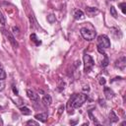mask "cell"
I'll return each instance as SVG.
<instances>
[{
  "mask_svg": "<svg viewBox=\"0 0 126 126\" xmlns=\"http://www.w3.org/2000/svg\"><path fill=\"white\" fill-rule=\"evenodd\" d=\"M118 116L115 114V112L113 111V110H110V112H109V121L111 122V123H115V122H117L118 121Z\"/></svg>",
  "mask_w": 126,
  "mask_h": 126,
  "instance_id": "7c38bea8",
  "label": "cell"
},
{
  "mask_svg": "<svg viewBox=\"0 0 126 126\" xmlns=\"http://www.w3.org/2000/svg\"><path fill=\"white\" fill-rule=\"evenodd\" d=\"M118 6L120 7V9H121L122 13H123V14H126V3H125V2L119 3V4H118Z\"/></svg>",
  "mask_w": 126,
  "mask_h": 126,
  "instance_id": "ac0fdd59",
  "label": "cell"
},
{
  "mask_svg": "<svg viewBox=\"0 0 126 126\" xmlns=\"http://www.w3.org/2000/svg\"><path fill=\"white\" fill-rule=\"evenodd\" d=\"M103 93H104V95H105V98H106V99H111V98L114 97V95H115L114 92H113L110 88H108V87H104Z\"/></svg>",
  "mask_w": 126,
  "mask_h": 126,
  "instance_id": "8992f818",
  "label": "cell"
},
{
  "mask_svg": "<svg viewBox=\"0 0 126 126\" xmlns=\"http://www.w3.org/2000/svg\"><path fill=\"white\" fill-rule=\"evenodd\" d=\"M20 110H21V112H22L24 115H30V114L32 113L31 109H30L29 107H27V106H23V107H21Z\"/></svg>",
  "mask_w": 126,
  "mask_h": 126,
  "instance_id": "9a60e30c",
  "label": "cell"
},
{
  "mask_svg": "<svg viewBox=\"0 0 126 126\" xmlns=\"http://www.w3.org/2000/svg\"><path fill=\"white\" fill-rule=\"evenodd\" d=\"M47 117H48V114L46 112H42V113H39V114H35L34 115V118L36 120H39L40 122H45L47 120Z\"/></svg>",
  "mask_w": 126,
  "mask_h": 126,
  "instance_id": "9c48e42d",
  "label": "cell"
},
{
  "mask_svg": "<svg viewBox=\"0 0 126 126\" xmlns=\"http://www.w3.org/2000/svg\"><path fill=\"white\" fill-rule=\"evenodd\" d=\"M47 21H48L50 24H53V23H55L56 18H55V16H54L53 14H50V15L47 16Z\"/></svg>",
  "mask_w": 126,
  "mask_h": 126,
  "instance_id": "e0dca14e",
  "label": "cell"
},
{
  "mask_svg": "<svg viewBox=\"0 0 126 126\" xmlns=\"http://www.w3.org/2000/svg\"><path fill=\"white\" fill-rule=\"evenodd\" d=\"M3 31V33L8 37V39H9V41L11 42V44H12V46L14 47V48H17L18 46H19V43H18V41L16 40V38L14 37V35L10 32H8V31H6V30H2Z\"/></svg>",
  "mask_w": 126,
  "mask_h": 126,
  "instance_id": "5b68a950",
  "label": "cell"
},
{
  "mask_svg": "<svg viewBox=\"0 0 126 126\" xmlns=\"http://www.w3.org/2000/svg\"><path fill=\"white\" fill-rule=\"evenodd\" d=\"M97 45H99L102 48H108L110 47V40L107 35L105 34H100L97 37Z\"/></svg>",
  "mask_w": 126,
  "mask_h": 126,
  "instance_id": "277c9868",
  "label": "cell"
},
{
  "mask_svg": "<svg viewBox=\"0 0 126 126\" xmlns=\"http://www.w3.org/2000/svg\"><path fill=\"white\" fill-rule=\"evenodd\" d=\"M27 94H28V97L33 101H38L39 100V96L38 94H36L34 92H32V90H27Z\"/></svg>",
  "mask_w": 126,
  "mask_h": 126,
  "instance_id": "52a82bcc",
  "label": "cell"
},
{
  "mask_svg": "<svg viewBox=\"0 0 126 126\" xmlns=\"http://www.w3.org/2000/svg\"><path fill=\"white\" fill-rule=\"evenodd\" d=\"M65 109V106L64 105H60V107L58 108V114H61Z\"/></svg>",
  "mask_w": 126,
  "mask_h": 126,
  "instance_id": "484cf974",
  "label": "cell"
},
{
  "mask_svg": "<svg viewBox=\"0 0 126 126\" xmlns=\"http://www.w3.org/2000/svg\"><path fill=\"white\" fill-rule=\"evenodd\" d=\"M42 102L44 105H47L49 106L52 102V98H51V95L50 94H44V96L42 97Z\"/></svg>",
  "mask_w": 126,
  "mask_h": 126,
  "instance_id": "8fae6325",
  "label": "cell"
},
{
  "mask_svg": "<svg viewBox=\"0 0 126 126\" xmlns=\"http://www.w3.org/2000/svg\"><path fill=\"white\" fill-rule=\"evenodd\" d=\"M98 82H99V85H105L106 80H105L103 77H100V78H99V80H98Z\"/></svg>",
  "mask_w": 126,
  "mask_h": 126,
  "instance_id": "cb8c5ba5",
  "label": "cell"
},
{
  "mask_svg": "<svg viewBox=\"0 0 126 126\" xmlns=\"http://www.w3.org/2000/svg\"><path fill=\"white\" fill-rule=\"evenodd\" d=\"M86 12H87V14L90 16V17H94V16H95L96 14H98V10L96 9V8H92V7H87L86 8Z\"/></svg>",
  "mask_w": 126,
  "mask_h": 126,
  "instance_id": "30bf717a",
  "label": "cell"
},
{
  "mask_svg": "<svg viewBox=\"0 0 126 126\" xmlns=\"http://www.w3.org/2000/svg\"><path fill=\"white\" fill-rule=\"evenodd\" d=\"M5 88V82L4 80H0V91H2Z\"/></svg>",
  "mask_w": 126,
  "mask_h": 126,
  "instance_id": "d4e9b609",
  "label": "cell"
},
{
  "mask_svg": "<svg viewBox=\"0 0 126 126\" xmlns=\"http://www.w3.org/2000/svg\"><path fill=\"white\" fill-rule=\"evenodd\" d=\"M116 80H122V77H115L113 80H111V82H114V81H116Z\"/></svg>",
  "mask_w": 126,
  "mask_h": 126,
  "instance_id": "83f0119b",
  "label": "cell"
},
{
  "mask_svg": "<svg viewBox=\"0 0 126 126\" xmlns=\"http://www.w3.org/2000/svg\"><path fill=\"white\" fill-rule=\"evenodd\" d=\"M74 18L76 20H80V19H83L84 18V12L82 10H75L74 11Z\"/></svg>",
  "mask_w": 126,
  "mask_h": 126,
  "instance_id": "4fadbf2b",
  "label": "cell"
},
{
  "mask_svg": "<svg viewBox=\"0 0 126 126\" xmlns=\"http://www.w3.org/2000/svg\"><path fill=\"white\" fill-rule=\"evenodd\" d=\"M12 30L14 31V32H19V29H18V28H15V27H14Z\"/></svg>",
  "mask_w": 126,
  "mask_h": 126,
  "instance_id": "4dcf8cb0",
  "label": "cell"
},
{
  "mask_svg": "<svg viewBox=\"0 0 126 126\" xmlns=\"http://www.w3.org/2000/svg\"><path fill=\"white\" fill-rule=\"evenodd\" d=\"M0 24H1L2 26H5V25H6V19H5L4 15L2 14L1 11H0Z\"/></svg>",
  "mask_w": 126,
  "mask_h": 126,
  "instance_id": "ffe728a7",
  "label": "cell"
},
{
  "mask_svg": "<svg viewBox=\"0 0 126 126\" xmlns=\"http://www.w3.org/2000/svg\"><path fill=\"white\" fill-rule=\"evenodd\" d=\"M103 60H102V62H101V66L102 67H106L107 65H108V63H109V60H108V57H107V55L105 54V53H103Z\"/></svg>",
  "mask_w": 126,
  "mask_h": 126,
  "instance_id": "2e32d148",
  "label": "cell"
},
{
  "mask_svg": "<svg viewBox=\"0 0 126 126\" xmlns=\"http://www.w3.org/2000/svg\"><path fill=\"white\" fill-rule=\"evenodd\" d=\"M110 1H115V0H110Z\"/></svg>",
  "mask_w": 126,
  "mask_h": 126,
  "instance_id": "d6a6232c",
  "label": "cell"
},
{
  "mask_svg": "<svg viewBox=\"0 0 126 126\" xmlns=\"http://www.w3.org/2000/svg\"><path fill=\"white\" fill-rule=\"evenodd\" d=\"M97 50H98V52H99V53H101V54H103V53H104L103 48H102V47H100L99 45H97Z\"/></svg>",
  "mask_w": 126,
  "mask_h": 126,
  "instance_id": "4316f807",
  "label": "cell"
},
{
  "mask_svg": "<svg viewBox=\"0 0 126 126\" xmlns=\"http://www.w3.org/2000/svg\"><path fill=\"white\" fill-rule=\"evenodd\" d=\"M30 38H31L32 41H33V42L35 43V45H40V44H41V41L37 38V36H36L35 33H32L31 36H30Z\"/></svg>",
  "mask_w": 126,
  "mask_h": 126,
  "instance_id": "5bb4252c",
  "label": "cell"
},
{
  "mask_svg": "<svg viewBox=\"0 0 126 126\" xmlns=\"http://www.w3.org/2000/svg\"><path fill=\"white\" fill-rule=\"evenodd\" d=\"M125 65H126V59H125V57H122L118 61L115 62V67H117V68H119L121 70H124Z\"/></svg>",
  "mask_w": 126,
  "mask_h": 126,
  "instance_id": "ba28073f",
  "label": "cell"
},
{
  "mask_svg": "<svg viewBox=\"0 0 126 126\" xmlns=\"http://www.w3.org/2000/svg\"><path fill=\"white\" fill-rule=\"evenodd\" d=\"M13 92H14L15 94H18V91H17V89L15 88V86H13Z\"/></svg>",
  "mask_w": 126,
  "mask_h": 126,
  "instance_id": "f1b7e54d",
  "label": "cell"
},
{
  "mask_svg": "<svg viewBox=\"0 0 126 126\" xmlns=\"http://www.w3.org/2000/svg\"><path fill=\"white\" fill-rule=\"evenodd\" d=\"M6 78V73L5 71L0 67V80H4Z\"/></svg>",
  "mask_w": 126,
  "mask_h": 126,
  "instance_id": "44dd1931",
  "label": "cell"
},
{
  "mask_svg": "<svg viewBox=\"0 0 126 126\" xmlns=\"http://www.w3.org/2000/svg\"><path fill=\"white\" fill-rule=\"evenodd\" d=\"M80 32H81L82 36L87 40H93V39H94V37L96 35V32H95L94 30H90V29H88L86 27L82 28Z\"/></svg>",
  "mask_w": 126,
  "mask_h": 126,
  "instance_id": "3957f363",
  "label": "cell"
},
{
  "mask_svg": "<svg viewBox=\"0 0 126 126\" xmlns=\"http://www.w3.org/2000/svg\"><path fill=\"white\" fill-rule=\"evenodd\" d=\"M27 124L28 125H34V126H37L38 125V123L35 122L34 120H29V121H27Z\"/></svg>",
  "mask_w": 126,
  "mask_h": 126,
  "instance_id": "603a6c76",
  "label": "cell"
},
{
  "mask_svg": "<svg viewBox=\"0 0 126 126\" xmlns=\"http://www.w3.org/2000/svg\"><path fill=\"white\" fill-rule=\"evenodd\" d=\"M98 101H99V103H100V104H102V105H105V103H104V100H102V99H98Z\"/></svg>",
  "mask_w": 126,
  "mask_h": 126,
  "instance_id": "1f68e13d",
  "label": "cell"
},
{
  "mask_svg": "<svg viewBox=\"0 0 126 126\" xmlns=\"http://www.w3.org/2000/svg\"><path fill=\"white\" fill-rule=\"evenodd\" d=\"M83 90H84V91H90V88H89V86H84Z\"/></svg>",
  "mask_w": 126,
  "mask_h": 126,
  "instance_id": "f546056e",
  "label": "cell"
},
{
  "mask_svg": "<svg viewBox=\"0 0 126 126\" xmlns=\"http://www.w3.org/2000/svg\"><path fill=\"white\" fill-rule=\"evenodd\" d=\"M87 99H88V94H75L69 99L68 105L71 106L72 108H79L86 102Z\"/></svg>",
  "mask_w": 126,
  "mask_h": 126,
  "instance_id": "6da1fadb",
  "label": "cell"
},
{
  "mask_svg": "<svg viewBox=\"0 0 126 126\" xmlns=\"http://www.w3.org/2000/svg\"><path fill=\"white\" fill-rule=\"evenodd\" d=\"M89 116H90V118H91V120H93L94 123H96V124H98V122H97V120L95 119V117L92 114V110H89Z\"/></svg>",
  "mask_w": 126,
  "mask_h": 126,
  "instance_id": "7402d4cb",
  "label": "cell"
},
{
  "mask_svg": "<svg viewBox=\"0 0 126 126\" xmlns=\"http://www.w3.org/2000/svg\"><path fill=\"white\" fill-rule=\"evenodd\" d=\"M110 14L113 18H117V12H116V9L114 8V6L110 7Z\"/></svg>",
  "mask_w": 126,
  "mask_h": 126,
  "instance_id": "d6986e66",
  "label": "cell"
},
{
  "mask_svg": "<svg viewBox=\"0 0 126 126\" xmlns=\"http://www.w3.org/2000/svg\"><path fill=\"white\" fill-rule=\"evenodd\" d=\"M83 60H84V71L86 73H89L92 71L94 65V61L92 58L91 55L89 54H84L83 56Z\"/></svg>",
  "mask_w": 126,
  "mask_h": 126,
  "instance_id": "7a4b0ae2",
  "label": "cell"
}]
</instances>
